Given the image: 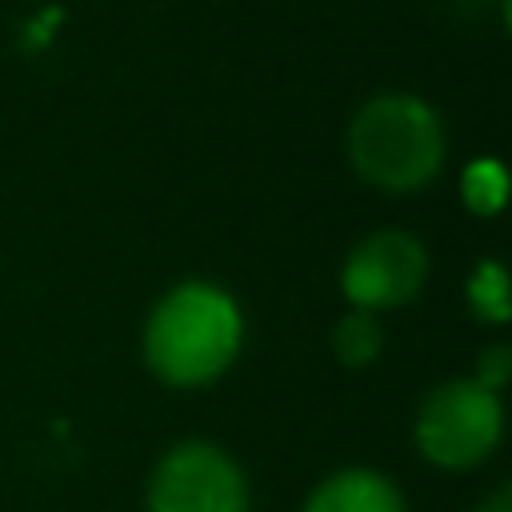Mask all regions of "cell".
<instances>
[{
    "mask_svg": "<svg viewBox=\"0 0 512 512\" xmlns=\"http://www.w3.org/2000/svg\"><path fill=\"white\" fill-rule=\"evenodd\" d=\"M504 428V408L492 388L480 380H448L428 392L416 412V448L428 464L464 472L480 464Z\"/></svg>",
    "mask_w": 512,
    "mask_h": 512,
    "instance_id": "obj_3",
    "label": "cell"
},
{
    "mask_svg": "<svg viewBox=\"0 0 512 512\" xmlns=\"http://www.w3.org/2000/svg\"><path fill=\"white\" fill-rule=\"evenodd\" d=\"M468 304L480 320L504 324L512 320V280L500 260H480L468 276Z\"/></svg>",
    "mask_w": 512,
    "mask_h": 512,
    "instance_id": "obj_8",
    "label": "cell"
},
{
    "mask_svg": "<svg viewBox=\"0 0 512 512\" xmlns=\"http://www.w3.org/2000/svg\"><path fill=\"white\" fill-rule=\"evenodd\" d=\"M148 512H248L244 472L224 448L184 440L152 468Z\"/></svg>",
    "mask_w": 512,
    "mask_h": 512,
    "instance_id": "obj_4",
    "label": "cell"
},
{
    "mask_svg": "<svg viewBox=\"0 0 512 512\" xmlns=\"http://www.w3.org/2000/svg\"><path fill=\"white\" fill-rule=\"evenodd\" d=\"M512 176L500 160H472L460 176V196L476 216H496L508 204Z\"/></svg>",
    "mask_w": 512,
    "mask_h": 512,
    "instance_id": "obj_9",
    "label": "cell"
},
{
    "mask_svg": "<svg viewBox=\"0 0 512 512\" xmlns=\"http://www.w3.org/2000/svg\"><path fill=\"white\" fill-rule=\"evenodd\" d=\"M240 336L244 320L232 296L216 284L188 280L156 300L144 324V360L160 380L196 388L216 380L236 360Z\"/></svg>",
    "mask_w": 512,
    "mask_h": 512,
    "instance_id": "obj_1",
    "label": "cell"
},
{
    "mask_svg": "<svg viewBox=\"0 0 512 512\" xmlns=\"http://www.w3.org/2000/svg\"><path fill=\"white\" fill-rule=\"evenodd\" d=\"M428 280V252L404 228H380L364 236L340 272V288L352 308L380 312L408 304Z\"/></svg>",
    "mask_w": 512,
    "mask_h": 512,
    "instance_id": "obj_5",
    "label": "cell"
},
{
    "mask_svg": "<svg viewBox=\"0 0 512 512\" xmlns=\"http://www.w3.org/2000/svg\"><path fill=\"white\" fill-rule=\"evenodd\" d=\"M384 348V336H380V324L372 320V312H344L332 328V352L344 368H368Z\"/></svg>",
    "mask_w": 512,
    "mask_h": 512,
    "instance_id": "obj_7",
    "label": "cell"
},
{
    "mask_svg": "<svg viewBox=\"0 0 512 512\" xmlns=\"http://www.w3.org/2000/svg\"><path fill=\"white\" fill-rule=\"evenodd\" d=\"M472 512H512V480L504 484V488H496L480 508H472Z\"/></svg>",
    "mask_w": 512,
    "mask_h": 512,
    "instance_id": "obj_11",
    "label": "cell"
},
{
    "mask_svg": "<svg viewBox=\"0 0 512 512\" xmlns=\"http://www.w3.org/2000/svg\"><path fill=\"white\" fill-rule=\"evenodd\" d=\"M472 380H480L484 388L500 392V384L512 380V348H508V344H488V348L476 356V376H472Z\"/></svg>",
    "mask_w": 512,
    "mask_h": 512,
    "instance_id": "obj_10",
    "label": "cell"
},
{
    "mask_svg": "<svg viewBox=\"0 0 512 512\" xmlns=\"http://www.w3.org/2000/svg\"><path fill=\"white\" fill-rule=\"evenodd\" d=\"M304 512H404V496L372 468H340L308 492Z\"/></svg>",
    "mask_w": 512,
    "mask_h": 512,
    "instance_id": "obj_6",
    "label": "cell"
},
{
    "mask_svg": "<svg viewBox=\"0 0 512 512\" xmlns=\"http://www.w3.org/2000/svg\"><path fill=\"white\" fill-rule=\"evenodd\" d=\"M348 160L372 188H424L444 164V124L420 96H372L348 124Z\"/></svg>",
    "mask_w": 512,
    "mask_h": 512,
    "instance_id": "obj_2",
    "label": "cell"
},
{
    "mask_svg": "<svg viewBox=\"0 0 512 512\" xmlns=\"http://www.w3.org/2000/svg\"><path fill=\"white\" fill-rule=\"evenodd\" d=\"M500 20H504V28L512 36V0H500Z\"/></svg>",
    "mask_w": 512,
    "mask_h": 512,
    "instance_id": "obj_12",
    "label": "cell"
}]
</instances>
